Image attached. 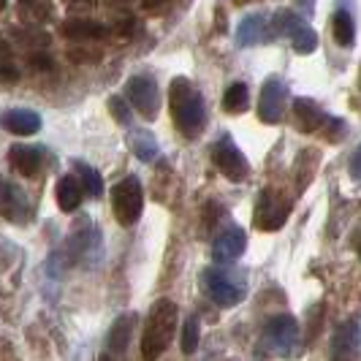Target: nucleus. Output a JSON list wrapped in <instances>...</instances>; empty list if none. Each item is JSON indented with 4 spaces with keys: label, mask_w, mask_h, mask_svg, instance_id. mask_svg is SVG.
I'll list each match as a JSON object with an SVG mask.
<instances>
[{
    "label": "nucleus",
    "mask_w": 361,
    "mask_h": 361,
    "mask_svg": "<svg viewBox=\"0 0 361 361\" xmlns=\"http://www.w3.org/2000/svg\"><path fill=\"white\" fill-rule=\"evenodd\" d=\"M126 95L130 101V106L136 109L145 120H155L161 111V90L155 85V79L149 76H130L126 85Z\"/></svg>",
    "instance_id": "nucleus-9"
},
{
    "label": "nucleus",
    "mask_w": 361,
    "mask_h": 361,
    "mask_svg": "<svg viewBox=\"0 0 361 361\" xmlns=\"http://www.w3.org/2000/svg\"><path fill=\"white\" fill-rule=\"evenodd\" d=\"M293 123L302 133H318V130H334V139L345 133V123L326 114L324 109L318 106L310 98H296L293 101Z\"/></svg>",
    "instance_id": "nucleus-5"
},
{
    "label": "nucleus",
    "mask_w": 361,
    "mask_h": 361,
    "mask_svg": "<svg viewBox=\"0 0 361 361\" xmlns=\"http://www.w3.org/2000/svg\"><path fill=\"white\" fill-rule=\"evenodd\" d=\"M250 104V90H247V85L245 82H234V85H228L226 87V95H223V109L228 111V114H239V111H245Z\"/></svg>",
    "instance_id": "nucleus-23"
},
{
    "label": "nucleus",
    "mask_w": 361,
    "mask_h": 361,
    "mask_svg": "<svg viewBox=\"0 0 361 361\" xmlns=\"http://www.w3.org/2000/svg\"><path fill=\"white\" fill-rule=\"evenodd\" d=\"M350 177H353V180H361V145L356 147V152H353V158H350Z\"/></svg>",
    "instance_id": "nucleus-30"
},
{
    "label": "nucleus",
    "mask_w": 361,
    "mask_h": 361,
    "mask_svg": "<svg viewBox=\"0 0 361 361\" xmlns=\"http://www.w3.org/2000/svg\"><path fill=\"white\" fill-rule=\"evenodd\" d=\"M6 3H8V0H0V11H3V8H6Z\"/></svg>",
    "instance_id": "nucleus-36"
},
{
    "label": "nucleus",
    "mask_w": 361,
    "mask_h": 361,
    "mask_svg": "<svg viewBox=\"0 0 361 361\" xmlns=\"http://www.w3.org/2000/svg\"><path fill=\"white\" fill-rule=\"evenodd\" d=\"M145 6L147 8H152V6H158V0H145Z\"/></svg>",
    "instance_id": "nucleus-34"
},
{
    "label": "nucleus",
    "mask_w": 361,
    "mask_h": 361,
    "mask_svg": "<svg viewBox=\"0 0 361 361\" xmlns=\"http://www.w3.org/2000/svg\"><path fill=\"white\" fill-rule=\"evenodd\" d=\"M356 250H359V255H361V239H359V245H356Z\"/></svg>",
    "instance_id": "nucleus-37"
},
{
    "label": "nucleus",
    "mask_w": 361,
    "mask_h": 361,
    "mask_svg": "<svg viewBox=\"0 0 361 361\" xmlns=\"http://www.w3.org/2000/svg\"><path fill=\"white\" fill-rule=\"evenodd\" d=\"M212 161H215L217 171L231 182H245L250 174V163L242 155V149L231 142V136H220L212 145Z\"/></svg>",
    "instance_id": "nucleus-8"
},
{
    "label": "nucleus",
    "mask_w": 361,
    "mask_h": 361,
    "mask_svg": "<svg viewBox=\"0 0 361 361\" xmlns=\"http://www.w3.org/2000/svg\"><path fill=\"white\" fill-rule=\"evenodd\" d=\"M30 63H36V68H52V60H49V57H38V54H33Z\"/></svg>",
    "instance_id": "nucleus-31"
},
{
    "label": "nucleus",
    "mask_w": 361,
    "mask_h": 361,
    "mask_svg": "<svg viewBox=\"0 0 361 361\" xmlns=\"http://www.w3.org/2000/svg\"><path fill=\"white\" fill-rule=\"evenodd\" d=\"M359 345V326L356 321H345L331 337V361H353Z\"/></svg>",
    "instance_id": "nucleus-18"
},
{
    "label": "nucleus",
    "mask_w": 361,
    "mask_h": 361,
    "mask_svg": "<svg viewBox=\"0 0 361 361\" xmlns=\"http://www.w3.org/2000/svg\"><path fill=\"white\" fill-rule=\"evenodd\" d=\"M264 334H267V343L277 356H283V359L299 356V324L293 315H286V312L274 315L264 329Z\"/></svg>",
    "instance_id": "nucleus-6"
},
{
    "label": "nucleus",
    "mask_w": 361,
    "mask_h": 361,
    "mask_svg": "<svg viewBox=\"0 0 361 361\" xmlns=\"http://www.w3.org/2000/svg\"><path fill=\"white\" fill-rule=\"evenodd\" d=\"M133 326H136V315H120L114 326H111V331H109V340H106V353L111 359H123L128 350V345H130V337H133Z\"/></svg>",
    "instance_id": "nucleus-17"
},
{
    "label": "nucleus",
    "mask_w": 361,
    "mask_h": 361,
    "mask_svg": "<svg viewBox=\"0 0 361 361\" xmlns=\"http://www.w3.org/2000/svg\"><path fill=\"white\" fill-rule=\"evenodd\" d=\"M68 3H82V6H87V0H68Z\"/></svg>",
    "instance_id": "nucleus-35"
},
{
    "label": "nucleus",
    "mask_w": 361,
    "mask_h": 361,
    "mask_svg": "<svg viewBox=\"0 0 361 361\" xmlns=\"http://www.w3.org/2000/svg\"><path fill=\"white\" fill-rule=\"evenodd\" d=\"M17 66H11V60H0V82H17Z\"/></svg>",
    "instance_id": "nucleus-29"
},
{
    "label": "nucleus",
    "mask_w": 361,
    "mask_h": 361,
    "mask_svg": "<svg viewBox=\"0 0 361 361\" xmlns=\"http://www.w3.org/2000/svg\"><path fill=\"white\" fill-rule=\"evenodd\" d=\"M130 147H133V152H136V158H142V161H152L155 155H158V145H155V139L145 133V130H139V133H133L130 136Z\"/></svg>",
    "instance_id": "nucleus-26"
},
{
    "label": "nucleus",
    "mask_w": 361,
    "mask_h": 361,
    "mask_svg": "<svg viewBox=\"0 0 361 361\" xmlns=\"http://www.w3.org/2000/svg\"><path fill=\"white\" fill-rule=\"evenodd\" d=\"M239 47H253V44H261L267 38V22L264 17H247L239 27Z\"/></svg>",
    "instance_id": "nucleus-24"
},
{
    "label": "nucleus",
    "mask_w": 361,
    "mask_h": 361,
    "mask_svg": "<svg viewBox=\"0 0 361 361\" xmlns=\"http://www.w3.org/2000/svg\"><path fill=\"white\" fill-rule=\"evenodd\" d=\"M302 8L310 14V11H312V0H302Z\"/></svg>",
    "instance_id": "nucleus-33"
},
{
    "label": "nucleus",
    "mask_w": 361,
    "mask_h": 361,
    "mask_svg": "<svg viewBox=\"0 0 361 361\" xmlns=\"http://www.w3.org/2000/svg\"><path fill=\"white\" fill-rule=\"evenodd\" d=\"M8 163L22 177H36L44 166V152L30 145H14L8 149Z\"/></svg>",
    "instance_id": "nucleus-16"
},
{
    "label": "nucleus",
    "mask_w": 361,
    "mask_h": 361,
    "mask_svg": "<svg viewBox=\"0 0 361 361\" xmlns=\"http://www.w3.org/2000/svg\"><path fill=\"white\" fill-rule=\"evenodd\" d=\"M109 109H111V117L120 123V126H128L130 123V111H128V104L123 98H109Z\"/></svg>",
    "instance_id": "nucleus-28"
},
{
    "label": "nucleus",
    "mask_w": 361,
    "mask_h": 361,
    "mask_svg": "<svg viewBox=\"0 0 361 361\" xmlns=\"http://www.w3.org/2000/svg\"><path fill=\"white\" fill-rule=\"evenodd\" d=\"M17 14H19V19L27 22V25H44V22L52 19L54 6H52V0H19Z\"/></svg>",
    "instance_id": "nucleus-21"
},
{
    "label": "nucleus",
    "mask_w": 361,
    "mask_h": 361,
    "mask_svg": "<svg viewBox=\"0 0 361 361\" xmlns=\"http://www.w3.org/2000/svg\"><path fill=\"white\" fill-rule=\"evenodd\" d=\"M199 337H201L199 318H188L185 326H182V353L185 356H193L199 350Z\"/></svg>",
    "instance_id": "nucleus-27"
},
{
    "label": "nucleus",
    "mask_w": 361,
    "mask_h": 361,
    "mask_svg": "<svg viewBox=\"0 0 361 361\" xmlns=\"http://www.w3.org/2000/svg\"><path fill=\"white\" fill-rule=\"evenodd\" d=\"M109 30L101 25V22H95V19H66L63 22V36L66 38H73V41H92V38H104Z\"/></svg>",
    "instance_id": "nucleus-20"
},
{
    "label": "nucleus",
    "mask_w": 361,
    "mask_h": 361,
    "mask_svg": "<svg viewBox=\"0 0 361 361\" xmlns=\"http://www.w3.org/2000/svg\"><path fill=\"white\" fill-rule=\"evenodd\" d=\"M0 215L11 223H25L30 217L27 196L19 190L14 182L0 180Z\"/></svg>",
    "instance_id": "nucleus-14"
},
{
    "label": "nucleus",
    "mask_w": 361,
    "mask_h": 361,
    "mask_svg": "<svg viewBox=\"0 0 361 361\" xmlns=\"http://www.w3.org/2000/svg\"><path fill=\"white\" fill-rule=\"evenodd\" d=\"M334 41L345 49H350L353 41H356V25H353V17L345 8H340L334 14Z\"/></svg>",
    "instance_id": "nucleus-25"
},
{
    "label": "nucleus",
    "mask_w": 361,
    "mask_h": 361,
    "mask_svg": "<svg viewBox=\"0 0 361 361\" xmlns=\"http://www.w3.org/2000/svg\"><path fill=\"white\" fill-rule=\"evenodd\" d=\"M288 212L290 207L286 201H280L277 193L264 190L258 196V204H255V226L261 231H280L286 226V220H288Z\"/></svg>",
    "instance_id": "nucleus-12"
},
{
    "label": "nucleus",
    "mask_w": 361,
    "mask_h": 361,
    "mask_svg": "<svg viewBox=\"0 0 361 361\" xmlns=\"http://www.w3.org/2000/svg\"><path fill=\"white\" fill-rule=\"evenodd\" d=\"M286 95H288V90H286L283 79L271 76V79L264 82L261 98H258V117H261V123L274 126V123L283 120V114H286Z\"/></svg>",
    "instance_id": "nucleus-11"
},
{
    "label": "nucleus",
    "mask_w": 361,
    "mask_h": 361,
    "mask_svg": "<svg viewBox=\"0 0 361 361\" xmlns=\"http://www.w3.org/2000/svg\"><path fill=\"white\" fill-rule=\"evenodd\" d=\"M82 196H85V188H82V182L76 174H66V177H60L57 182V188H54V199H57V207L63 209V212H76L79 209V204H82Z\"/></svg>",
    "instance_id": "nucleus-19"
},
{
    "label": "nucleus",
    "mask_w": 361,
    "mask_h": 361,
    "mask_svg": "<svg viewBox=\"0 0 361 361\" xmlns=\"http://www.w3.org/2000/svg\"><path fill=\"white\" fill-rule=\"evenodd\" d=\"M245 247H247V234L239 226H228L212 242V258H215V264H226L228 267V264H234V261L242 258Z\"/></svg>",
    "instance_id": "nucleus-13"
},
{
    "label": "nucleus",
    "mask_w": 361,
    "mask_h": 361,
    "mask_svg": "<svg viewBox=\"0 0 361 361\" xmlns=\"http://www.w3.org/2000/svg\"><path fill=\"white\" fill-rule=\"evenodd\" d=\"M111 212L123 228H130L139 223V217L145 212V188H142L139 177L128 174L111 188Z\"/></svg>",
    "instance_id": "nucleus-3"
},
{
    "label": "nucleus",
    "mask_w": 361,
    "mask_h": 361,
    "mask_svg": "<svg viewBox=\"0 0 361 361\" xmlns=\"http://www.w3.org/2000/svg\"><path fill=\"white\" fill-rule=\"evenodd\" d=\"M73 174L79 177V182H82V188H85L87 196L98 199V196L104 193V180H101V174H98L92 166H87L85 161H73Z\"/></svg>",
    "instance_id": "nucleus-22"
},
{
    "label": "nucleus",
    "mask_w": 361,
    "mask_h": 361,
    "mask_svg": "<svg viewBox=\"0 0 361 361\" xmlns=\"http://www.w3.org/2000/svg\"><path fill=\"white\" fill-rule=\"evenodd\" d=\"M169 106H171L174 126L180 128V133H185L188 139H196L201 130H204V126H207V104H204L201 92L188 79L177 76L171 82Z\"/></svg>",
    "instance_id": "nucleus-2"
},
{
    "label": "nucleus",
    "mask_w": 361,
    "mask_h": 361,
    "mask_svg": "<svg viewBox=\"0 0 361 361\" xmlns=\"http://www.w3.org/2000/svg\"><path fill=\"white\" fill-rule=\"evenodd\" d=\"M0 60H11V49H8V44L0 38Z\"/></svg>",
    "instance_id": "nucleus-32"
},
{
    "label": "nucleus",
    "mask_w": 361,
    "mask_h": 361,
    "mask_svg": "<svg viewBox=\"0 0 361 361\" xmlns=\"http://www.w3.org/2000/svg\"><path fill=\"white\" fill-rule=\"evenodd\" d=\"M177 324H180V307L171 299H158L147 312L145 329H142V340H139L142 361L161 359L169 350V345L174 343Z\"/></svg>",
    "instance_id": "nucleus-1"
},
{
    "label": "nucleus",
    "mask_w": 361,
    "mask_h": 361,
    "mask_svg": "<svg viewBox=\"0 0 361 361\" xmlns=\"http://www.w3.org/2000/svg\"><path fill=\"white\" fill-rule=\"evenodd\" d=\"M274 33L290 38V47L296 54H312L318 49V33L310 27L305 19H299L290 11H280L277 17L271 19Z\"/></svg>",
    "instance_id": "nucleus-7"
},
{
    "label": "nucleus",
    "mask_w": 361,
    "mask_h": 361,
    "mask_svg": "<svg viewBox=\"0 0 361 361\" xmlns=\"http://www.w3.org/2000/svg\"><path fill=\"white\" fill-rule=\"evenodd\" d=\"M0 126L14 136H33L41 130V117L33 109H8L6 114H0Z\"/></svg>",
    "instance_id": "nucleus-15"
},
{
    "label": "nucleus",
    "mask_w": 361,
    "mask_h": 361,
    "mask_svg": "<svg viewBox=\"0 0 361 361\" xmlns=\"http://www.w3.org/2000/svg\"><path fill=\"white\" fill-rule=\"evenodd\" d=\"M98 250H101V231L92 228L90 220H82V228L71 231V239L66 245L68 264H90Z\"/></svg>",
    "instance_id": "nucleus-10"
},
{
    "label": "nucleus",
    "mask_w": 361,
    "mask_h": 361,
    "mask_svg": "<svg viewBox=\"0 0 361 361\" xmlns=\"http://www.w3.org/2000/svg\"><path fill=\"white\" fill-rule=\"evenodd\" d=\"M204 288H207V296L215 302L217 307H236L242 299H245V283L236 280L231 269H220V267H212V269L204 271Z\"/></svg>",
    "instance_id": "nucleus-4"
},
{
    "label": "nucleus",
    "mask_w": 361,
    "mask_h": 361,
    "mask_svg": "<svg viewBox=\"0 0 361 361\" xmlns=\"http://www.w3.org/2000/svg\"><path fill=\"white\" fill-rule=\"evenodd\" d=\"M359 87H361V68H359Z\"/></svg>",
    "instance_id": "nucleus-38"
}]
</instances>
